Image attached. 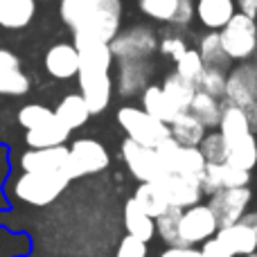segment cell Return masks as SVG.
<instances>
[{
	"label": "cell",
	"instance_id": "4",
	"mask_svg": "<svg viewBox=\"0 0 257 257\" xmlns=\"http://www.w3.org/2000/svg\"><path fill=\"white\" fill-rule=\"evenodd\" d=\"M111 52L115 61L122 59H151L158 52L160 36L151 25L138 23L126 30H120V34L111 41Z\"/></svg>",
	"mask_w": 257,
	"mask_h": 257
},
{
	"label": "cell",
	"instance_id": "45",
	"mask_svg": "<svg viewBox=\"0 0 257 257\" xmlns=\"http://www.w3.org/2000/svg\"><path fill=\"white\" fill-rule=\"evenodd\" d=\"M158 257H203L196 246H167Z\"/></svg>",
	"mask_w": 257,
	"mask_h": 257
},
{
	"label": "cell",
	"instance_id": "35",
	"mask_svg": "<svg viewBox=\"0 0 257 257\" xmlns=\"http://www.w3.org/2000/svg\"><path fill=\"white\" fill-rule=\"evenodd\" d=\"M181 214H183V210L169 208L167 212L160 214V217L156 219V237H158L163 244H167V246H183L181 230H178V226H181Z\"/></svg>",
	"mask_w": 257,
	"mask_h": 257
},
{
	"label": "cell",
	"instance_id": "12",
	"mask_svg": "<svg viewBox=\"0 0 257 257\" xmlns=\"http://www.w3.org/2000/svg\"><path fill=\"white\" fill-rule=\"evenodd\" d=\"M77 84H79V95L88 104L90 115H99L108 108L113 97V79L111 72L104 70H79L77 75Z\"/></svg>",
	"mask_w": 257,
	"mask_h": 257
},
{
	"label": "cell",
	"instance_id": "41",
	"mask_svg": "<svg viewBox=\"0 0 257 257\" xmlns=\"http://www.w3.org/2000/svg\"><path fill=\"white\" fill-rule=\"evenodd\" d=\"M187 50L190 48H187L185 39H183V36H176V34L163 36V39H160V45H158V52L163 54V57H169L174 63H176Z\"/></svg>",
	"mask_w": 257,
	"mask_h": 257
},
{
	"label": "cell",
	"instance_id": "20",
	"mask_svg": "<svg viewBox=\"0 0 257 257\" xmlns=\"http://www.w3.org/2000/svg\"><path fill=\"white\" fill-rule=\"evenodd\" d=\"M235 14V0H196V21L208 32H221Z\"/></svg>",
	"mask_w": 257,
	"mask_h": 257
},
{
	"label": "cell",
	"instance_id": "39",
	"mask_svg": "<svg viewBox=\"0 0 257 257\" xmlns=\"http://www.w3.org/2000/svg\"><path fill=\"white\" fill-rule=\"evenodd\" d=\"M196 90L208 93L217 99H223V93H226V70L205 68V70L201 72L199 81H196Z\"/></svg>",
	"mask_w": 257,
	"mask_h": 257
},
{
	"label": "cell",
	"instance_id": "15",
	"mask_svg": "<svg viewBox=\"0 0 257 257\" xmlns=\"http://www.w3.org/2000/svg\"><path fill=\"white\" fill-rule=\"evenodd\" d=\"M68 156H70V149L63 145L48 147V149H27L21 154L18 165L23 172L30 174H66Z\"/></svg>",
	"mask_w": 257,
	"mask_h": 257
},
{
	"label": "cell",
	"instance_id": "43",
	"mask_svg": "<svg viewBox=\"0 0 257 257\" xmlns=\"http://www.w3.org/2000/svg\"><path fill=\"white\" fill-rule=\"evenodd\" d=\"M196 18V0H178L176 14L172 18L174 27H187Z\"/></svg>",
	"mask_w": 257,
	"mask_h": 257
},
{
	"label": "cell",
	"instance_id": "50",
	"mask_svg": "<svg viewBox=\"0 0 257 257\" xmlns=\"http://www.w3.org/2000/svg\"><path fill=\"white\" fill-rule=\"evenodd\" d=\"M246 257H257V253H250V255H246Z\"/></svg>",
	"mask_w": 257,
	"mask_h": 257
},
{
	"label": "cell",
	"instance_id": "22",
	"mask_svg": "<svg viewBox=\"0 0 257 257\" xmlns=\"http://www.w3.org/2000/svg\"><path fill=\"white\" fill-rule=\"evenodd\" d=\"M54 115H57V120L61 122L63 126L70 128V131L81 128L90 120L88 104H86V99L81 97L79 93H68L66 97L59 99V104L54 106Z\"/></svg>",
	"mask_w": 257,
	"mask_h": 257
},
{
	"label": "cell",
	"instance_id": "21",
	"mask_svg": "<svg viewBox=\"0 0 257 257\" xmlns=\"http://www.w3.org/2000/svg\"><path fill=\"white\" fill-rule=\"evenodd\" d=\"M70 128L63 126L61 122L57 120V115L52 117L50 122L45 124L36 126V128H30L25 131V145L30 149H48V147H61L70 140Z\"/></svg>",
	"mask_w": 257,
	"mask_h": 257
},
{
	"label": "cell",
	"instance_id": "1",
	"mask_svg": "<svg viewBox=\"0 0 257 257\" xmlns=\"http://www.w3.org/2000/svg\"><path fill=\"white\" fill-rule=\"evenodd\" d=\"M70 178L66 174H30L23 172L14 181V196L23 203H30L34 208H45L54 203L70 185Z\"/></svg>",
	"mask_w": 257,
	"mask_h": 257
},
{
	"label": "cell",
	"instance_id": "40",
	"mask_svg": "<svg viewBox=\"0 0 257 257\" xmlns=\"http://www.w3.org/2000/svg\"><path fill=\"white\" fill-rule=\"evenodd\" d=\"M203 70H205V63H203V59H201L199 50L190 48L176 61V70H174V72H176V75H181L183 79L192 81V84L196 86V81H199V77H201V72H203Z\"/></svg>",
	"mask_w": 257,
	"mask_h": 257
},
{
	"label": "cell",
	"instance_id": "47",
	"mask_svg": "<svg viewBox=\"0 0 257 257\" xmlns=\"http://www.w3.org/2000/svg\"><path fill=\"white\" fill-rule=\"evenodd\" d=\"M244 115H246V122H248L250 133H255L257 136V102L248 104V106L244 108Z\"/></svg>",
	"mask_w": 257,
	"mask_h": 257
},
{
	"label": "cell",
	"instance_id": "38",
	"mask_svg": "<svg viewBox=\"0 0 257 257\" xmlns=\"http://www.w3.org/2000/svg\"><path fill=\"white\" fill-rule=\"evenodd\" d=\"M52 117H54V108L45 106V104H39V102L36 104H25V106H21V111L16 113L18 124L25 128V131L45 124V122H50Z\"/></svg>",
	"mask_w": 257,
	"mask_h": 257
},
{
	"label": "cell",
	"instance_id": "9",
	"mask_svg": "<svg viewBox=\"0 0 257 257\" xmlns=\"http://www.w3.org/2000/svg\"><path fill=\"white\" fill-rule=\"evenodd\" d=\"M253 203V190L248 187H232V190H219L217 194L208 196V205L219 221V228L237 223Z\"/></svg>",
	"mask_w": 257,
	"mask_h": 257
},
{
	"label": "cell",
	"instance_id": "18",
	"mask_svg": "<svg viewBox=\"0 0 257 257\" xmlns=\"http://www.w3.org/2000/svg\"><path fill=\"white\" fill-rule=\"evenodd\" d=\"M43 66L45 72L57 81L75 79L79 75V52H77L75 43L72 41H59V43L50 45L43 57Z\"/></svg>",
	"mask_w": 257,
	"mask_h": 257
},
{
	"label": "cell",
	"instance_id": "31",
	"mask_svg": "<svg viewBox=\"0 0 257 257\" xmlns=\"http://www.w3.org/2000/svg\"><path fill=\"white\" fill-rule=\"evenodd\" d=\"M205 167H208V160L203 158L199 147H181L172 174H178V176H185V178H194V181L201 183V176H203Z\"/></svg>",
	"mask_w": 257,
	"mask_h": 257
},
{
	"label": "cell",
	"instance_id": "33",
	"mask_svg": "<svg viewBox=\"0 0 257 257\" xmlns=\"http://www.w3.org/2000/svg\"><path fill=\"white\" fill-rule=\"evenodd\" d=\"M133 201H136L151 219H158L160 214H165L169 210L167 201L163 199V194L158 192V187H156L154 183H140V185L136 187Z\"/></svg>",
	"mask_w": 257,
	"mask_h": 257
},
{
	"label": "cell",
	"instance_id": "44",
	"mask_svg": "<svg viewBox=\"0 0 257 257\" xmlns=\"http://www.w3.org/2000/svg\"><path fill=\"white\" fill-rule=\"evenodd\" d=\"M201 255L203 257H235L226 246L221 244V241L217 239V237H210L208 241L201 244Z\"/></svg>",
	"mask_w": 257,
	"mask_h": 257
},
{
	"label": "cell",
	"instance_id": "46",
	"mask_svg": "<svg viewBox=\"0 0 257 257\" xmlns=\"http://www.w3.org/2000/svg\"><path fill=\"white\" fill-rule=\"evenodd\" d=\"M237 3V12L246 14L250 18H257V0H235Z\"/></svg>",
	"mask_w": 257,
	"mask_h": 257
},
{
	"label": "cell",
	"instance_id": "25",
	"mask_svg": "<svg viewBox=\"0 0 257 257\" xmlns=\"http://www.w3.org/2000/svg\"><path fill=\"white\" fill-rule=\"evenodd\" d=\"M140 108L147 111L149 115H154L156 120L165 122V124H172V122L181 115V113L167 102V97H165L163 88H160L158 84H149L140 93Z\"/></svg>",
	"mask_w": 257,
	"mask_h": 257
},
{
	"label": "cell",
	"instance_id": "7",
	"mask_svg": "<svg viewBox=\"0 0 257 257\" xmlns=\"http://www.w3.org/2000/svg\"><path fill=\"white\" fill-rule=\"evenodd\" d=\"M120 154H122V160H124L128 174H131L136 181L154 183L165 174L163 163H160L156 149H151V147H142V145H138V142L124 138L120 145Z\"/></svg>",
	"mask_w": 257,
	"mask_h": 257
},
{
	"label": "cell",
	"instance_id": "17",
	"mask_svg": "<svg viewBox=\"0 0 257 257\" xmlns=\"http://www.w3.org/2000/svg\"><path fill=\"white\" fill-rule=\"evenodd\" d=\"M250 185V172L239 169L230 163H219L205 167L201 176V190L205 196L217 194L219 190H232V187H248Z\"/></svg>",
	"mask_w": 257,
	"mask_h": 257
},
{
	"label": "cell",
	"instance_id": "19",
	"mask_svg": "<svg viewBox=\"0 0 257 257\" xmlns=\"http://www.w3.org/2000/svg\"><path fill=\"white\" fill-rule=\"evenodd\" d=\"M77 52H79V70H104L111 72V66L115 63L111 52V45L99 39H93L88 34H72Z\"/></svg>",
	"mask_w": 257,
	"mask_h": 257
},
{
	"label": "cell",
	"instance_id": "14",
	"mask_svg": "<svg viewBox=\"0 0 257 257\" xmlns=\"http://www.w3.org/2000/svg\"><path fill=\"white\" fill-rule=\"evenodd\" d=\"M223 102L239 108H246L248 104L257 102V72L248 61L237 63L226 72Z\"/></svg>",
	"mask_w": 257,
	"mask_h": 257
},
{
	"label": "cell",
	"instance_id": "3",
	"mask_svg": "<svg viewBox=\"0 0 257 257\" xmlns=\"http://www.w3.org/2000/svg\"><path fill=\"white\" fill-rule=\"evenodd\" d=\"M219 39H221V45L226 50V54L230 57V61H250L257 48V18H250L246 14L237 12L230 18V23L219 32Z\"/></svg>",
	"mask_w": 257,
	"mask_h": 257
},
{
	"label": "cell",
	"instance_id": "10",
	"mask_svg": "<svg viewBox=\"0 0 257 257\" xmlns=\"http://www.w3.org/2000/svg\"><path fill=\"white\" fill-rule=\"evenodd\" d=\"M154 185L158 187V192L167 201L169 208H178V210L192 208V205L201 203L205 196L199 181L178 176V174H169V172H165L158 181H154Z\"/></svg>",
	"mask_w": 257,
	"mask_h": 257
},
{
	"label": "cell",
	"instance_id": "16",
	"mask_svg": "<svg viewBox=\"0 0 257 257\" xmlns=\"http://www.w3.org/2000/svg\"><path fill=\"white\" fill-rule=\"evenodd\" d=\"M32 88V79L23 70L21 57L9 48H0V95L23 97Z\"/></svg>",
	"mask_w": 257,
	"mask_h": 257
},
{
	"label": "cell",
	"instance_id": "36",
	"mask_svg": "<svg viewBox=\"0 0 257 257\" xmlns=\"http://www.w3.org/2000/svg\"><path fill=\"white\" fill-rule=\"evenodd\" d=\"M176 7H178V0H138V9L149 21L163 23V25H172Z\"/></svg>",
	"mask_w": 257,
	"mask_h": 257
},
{
	"label": "cell",
	"instance_id": "11",
	"mask_svg": "<svg viewBox=\"0 0 257 257\" xmlns=\"http://www.w3.org/2000/svg\"><path fill=\"white\" fill-rule=\"evenodd\" d=\"M217 237L232 255L246 257L250 253H257V208L248 210L237 223L226 228H219Z\"/></svg>",
	"mask_w": 257,
	"mask_h": 257
},
{
	"label": "cell",
	"instance_id": "34",
	"mask_svg": "<svg viewBox=\"0 0 257 257\" xmlns=\"http://www.w3.org/2000/svg\"><path fill=\"white\" fill-rule=\"evenodd\" d=\"M97 3L99 0H61V5H59V16L70 27V32H75L77 27H81V23L93 14Z\"/></svg>",
	"mask_w": 257,
	"mask_h": 257
},
{
	"label": "cell",
	"instance_id": "37",
	"mask_svg": "<svg viewBox=\"0 0 257 257\" xmlns=\"http://www.w3.org/2000/svg\"><path fill=\"white\" fill-rule=\"evenodd\" d=\"M199 149L210 165H219V163H226L228 160V149H230V147H228V142L223 140V136L219 131H208L205 138L201 140Z\"/></svg>",
	"mask_w": 257,
	"mask_h": 257
},
{
	"label": "cell",
	"instance_id": "32",
	"mask_svg": "<svg viewBox=\"0 0 257 257\" xmlns=\"http://www.w3.org/2000/svg\"><path fill=\"white\" fill-rule=\"evenodd\" d=\"M226 163L235 165V167H239V169H246V172H253L255 165H257V138H255V133H248V136L241 138L239 142L230 145Z\"/></svg>",
	"mask_w": 257,
	"mask_h": 257
},
{
	"label": "cell",
	"instance_id": "23",
	"mask_svg": "<svg viewBox=\"0 0 257 257\" xmlns=\"http://www.w3.org/2000/svg\"><path fill=\"white\" fill-rule=\"evenodd\" d=\"M36 16V0H0V27L23 30Z\"/></svg>",
	"mask_w": 257,
	"mask_h": 257
},
{
	"label": "cell",
	"instance_id": "13",
	"mask_svg": "<svg viewBox=\"0 0 257 257\" xmlns=\"http://www.w3.org/2000/svg\"><path fill=\"white\" fill-rule=\"evenodd\" d=\"M117 63L115 93L120 97H136L149 86L154 77V61L151 59H122Z\"/></svg>",
	"mask_w": 257,
	"mask_h": 257
},
{
	"label": "cell",
	"instance_id": "2",
	"mask_svg": "<svg viewBox=\"0 0 257 257\" xmlns=\"http://www.w3.org/2000/svg\"><path fill=\"white\" fill-rule=\"evenodd\" d=\"M117 124L122 126L128 140L138 142L142 147H151V149H156L160 142L172 136L169 124L156 120L154 115L142 111L140 106H122L117 111Z\"/></svg>",
	"mask_w": 257,
	"mask_h": 257
},
{
	"label": "cell",
	"instance_id": "29",
	"mask_svg": "<svg viewBox=\"0 0 257 257\" xmlns=\"http://www.w3.org/2000/svg\"><path fill=\"white\" fill-rule=\"evenodd\" d=\"M190 113L205 128H217L219 120H221V113H223V99H217V97H212V95H208V93L196 90L194 99H192Z\"/></svg>",
	"mask_w": 257,
	"mask_h": 257
},
{
	"label": "cell",
	"instance_id": "30",
	"mask_svg": "<svg viewBox=\"0 0 257 257\" xmlns=\"http://www.w3.org/2000/svg\"><path fill=\"white\" fill-rule=\"evenodd\" d=\"M199 54L203 59L205 68H219V70H230V57L226 54L221 45V39H219V32H205L199 39Z\"/></svg>",
	"mask_w": 257,
	"mask_h": 257
},
{
	"label": "cell",
	"instance_id": "26",
	"mask_svg": "<svg viewBox=\"0 0 257 257\" xmlns=\"http://www.w3.org/2000/svg\"><path fill=\"white\" fill-rule=\"evenodd\" d=\"M160 88H163L167 102L172 104L178 113H187V111H190L192 99H194V95H196V86L192 84V81L183 79L181 75L172 72V75L165 77V81L160 84Z\"/></svg>",
	"mask_w": 257,
	"mask_h": 257
},
{
	"label": "cell",
	"instance_id": "42",
	"mask_svg": "<svg viewBox=\"0 0 257 257\" xmlns=\"http://www.w3.org/2000/svg\"><path fill=\"white\" fill-rule=\"evenodd\" d=\"M147 246L149 244H145V241L138 239V237L126 235V237H122L115 257H147Z\"/></svg>",
	"mask_w": 257,
	"mask_h": 257
},
{
	"label": "cell",
	"instance_id": "49",
	"mask_svg": "<svg viewBox=\"0 0 257 257\" xmlns=\"http://www.w3.org/2000/svg\"><path fill=\"white\" fill-rule=\"evenodd\" d=\"M36 3H39V0H36ZM41 3H50V0H41ZM59 3H61V0H59Z\"/></svg>",
	"mask_w": 257,
	"mask_h": 257
},
{
	"label": "cell",
	"instance_id": "6",
	"mask_svg": "<svg viewBox=\"0 0 257 257\" xmlns=\"http://www.w3.org/2000/svg\"><path fill=\"white\" fill-rule=\"evenodd\" d=\"M122 30V3L120 0H99L88 18L75 32L88 34L104 43H111ZM72 32V34H75Z\"/></svg>",
	"mask_w": 257,
	"mask_h": 257
},
{
	"label": "cell",
	"instance_id": "28",
	"mask_svg": "<svg viewBox=\"0 0 257 257\" xmlns=\"http://www.w3.org/2000/svg\"><path fill=\"white\" fill-rule=\"evenodd\" d=\"M169 133H172V138L181 147H199L201 140L205 138V133H208V128L187 111V113H181V115L169 124Z\"/></svg>",
	"mask_w": 257,
	"mask_h": 257
},
{
	"label": "cell",
	"instance_id": "48",
	"mask_svg": "<svg viewBox=\"0 0 257 257\" xmlns=\"http://www.w3.org/2000/svg\"><path fill=\"white\" fill-rule=\"evenodd\" d=\"M248 63L255 68V72H257V48H255V52H253V57H250V61H248Z\"/></svg>",
	"mask_w": 257,
	"mask_h": 257
},
{
	"label": "cell",
	"instance_id": "8",
	"mask_svg": "<svg viewBox=\"0 0 257 257\" xmlns=\"http://www.w3.org/2000/svg\"><path fill=\"white\" fill-rule=\"evenodd\" d=\"M178 230H181L183 246H201L210 237L217 235L219 221L208 203H196L192 208L183 210Z\"/></svg>",
	"mask_w": 257,
	"mask_h": 257
},
{
	"label": "cell",
	"instance_id": "24",
	"mask_svg": "<svg viewBox=\"0 0 257 257\" xmlns=\"http://www.w3.org/2000/svg\"><path fill=\"white\" fill-rule=\"evenodd\" d=\"M124 228H126V235H133L138 239H142L145 244H149L151 239L156 237V219H151L140 205L133 201V196L124 203Z\"/></svg>",
	"mask_w": 257,
	"mask_h": 257
},
{
	"label": "cell",
	"instance_id": "27",
	"mask_svg": "<svg viewBox=\"0 0 257 257\" xmlns=\"http://www.w3.org/2000/svg\"><path fill=\"white\" fill-rule=\"evenodd\" d=\"M217 131L223 136V140L228 142V147L248 136L250 128H248V122H246L244 108L232 106V104L223 102V113H221V120H219Z\"/></svg>",
	"mask_w": 257,
	"mask_h": 257
},
{
	"label": "cell",
	"instance_id": "5",
	"mask_svg": "<svg viewBox=\"0 0 257 257\" xmlns=\"http://www.w3.org/2000/svg\"><path fill=\"white\" fill-rule=\"evenodd\" d=\"M68 149H70V156H68L66 174L70 181L90 176V174H99L111 165L108 149L95 138H77Z\"/></svg>",
	"mask_w": 257,
	"mask_h": 257
}]
</instances>
